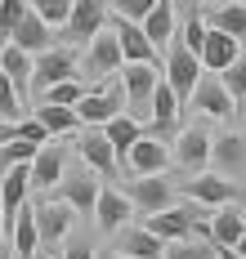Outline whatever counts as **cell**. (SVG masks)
<instances>
[{
    "label": "cell",
    "mask_w": 246,
    "mask_h": 259,
    "mask_svg": "<svg viewBox=\"0 0 246 259\" xmlns=\"http://www.w3.org/2000/svg\"><path fill=\"white\" fill-rule=\"evenodd\" d=\"M206 219L211 214H201L197 206H166L157 214H143V224L139 228H148V233L157 237V241H188V237H201L206 241Z\"/></svg>",
    "instance_id": "1"
},
{
    "label": "cell",
    "mask_w": 246,
    "mask_h": 259,
    "mask_svg": "<svg viewBox=\"0 0 246 259\" xmlns=\"http://www.w3.org/2000/svg\"><path fill=\"white\" fill-rule=\"evenodd\" d=\"M112 9L108 0H72V9H67V23L58 27V45H67V50H85L103 27H108Z\"/></svg>",
    "instance_id": "2"
},
{
    "label": "cell",
    "mask_w": 246,
    "mask_h": 259,
    "mask_svg": "<svg viewBox=\"0 0 246 259\" xmlns=\"http://www.w3.org/2000/svg\"><path fill=\"white\" fill-rule=\"evenodd\" d=\"M58 80H81V72H76V50H67V45H50L45 54L31 58V94L36 99H45V90L58 85Z\"/></svg>",
    "instance_id": "3"
},
{
    "label": "cell",
    "mask_w": 246,
    "mask_h": 259,
    "mask_svg": "<svg viewBox=\"0 0 246 259\" xmlns=\"http://www.w3.org/2000/svg\"><path fill=\"white\" fill-rule=\"evenodd\" d=\"M121 94H126V107L135 112V121H148V107H152V90L161 80V67L157 63H121Z\"/></svg>",
    "instance_id": "4"
},
{
    "label": "cell",
    "mask_w": 246,
    "mask_h": 259,
    "mask_svg": "<svg viewBox=\"0 0 246 259\" xmlns=\"http://www.w3.org/2000/svg\"><path fill=\"white\" fill-rule=\"evenodd\" d=\"M121 192H126V201L135 214H157V210L175 206V183L166 179V175H143V179H130L121 183Z\"/></svg>",
    "instance_id": "5"
},
{
    "label": "cell",
    "mask_w": 246,
    "mask_h": 259,
    "mask_svg": "<svg viewBox=\"0 0 246 259\" xmlns=\"http://www.w3.org/2000/svg\"><path fill=\"white\" fill-rule=\"evenodd\" d=\"M31 219H36V241H40V250H54L58 241L67 237L72 228V210L63 206L58 197H40V201H31Z\"/></svg>",
    "instance_id": "6"
},
{
    "label": "cell",
    "mask_w": 246,
    "mask_h": 259,
    "mask_svg": "<svg viewBox=\"0 0 246 259\" xmlns=\"http://www.w3.org/2000/svg\"><path fill=\"white\" fill-rule=\"evenodd\" d=\"M197 76H201L197 54L184 50L179 40H170V54H166V63H161V80L175 90V99H179V103H188V99H192V85H197Z\"/></svg>",
    "instance_id": "7"
},
{
    "label": "cell",
    "mask_w": 246,
    "mask_h": 259,
    "mask_svg": "<svg viewBox=\"0 0 246 259\" xmlns=\"http://www.w3.org/2000/svg\"><path fill=\"white\" fill-rule=\"evenodd\" d=\"M76 72H81V80H103L121 72V45H116V36L108 27L85 45V63H76Z\"/></svg>",
    "instance_id": "8"
},
{
    "label": "cell",
    "mask_w": 246,
    "mask_h": 259,
    "mask_svg": "<svg viewBox=\"0 0 246 259\" xmlns=\"http://www.w3.org/2000/svg\"><path fill=\"white\" fill-rule=\"evenodd\" d=\"M99 188H103V183H99V179H94V175L81 165V170H63V179H58L54 197H58L67 210H72V214H94Z\"/></svg>",
    "instance_id": "9"
},
{
    "label": "cell",
    "mask_w": 246,
    "mask_h": 259,
    "mask_svg": "<svg viewBox=\"0 0 246 259\" xmlns=\"http://www.w3.org/2000/svg\"><path fill=\"white\" fill-rule=\"evenodd\" d=\"M170 161H175L179 170H188V175H201V170L211 165V134L201 125L179 130V134L170 139Z\"/></svg>",
    "instance_id": "10"
},
{
    "label": "cell",
    "mask_w": 246,
    "mask_h": 259,
    "mask_svg": "<svg viewBox=\"0 0 246 259\" xmlns=\"http://www.w3.org/2000/svg\"><path fill=\"white\" fill-rule=\"evenodd\" d=\"M166 165H170V143L152 139V134H143L135 148L126 152V161H121V175L143 179V175H166Z\"/></svg>",
    "instance_id": "11"
},
{
    "label": "cell",
    "mask_w": 246,
    "mask_h": 259,
    "mask_svg": "<svg viewBox=\"0 0 246 259\" xmlns=\"http://www.w3.org/2000/svg\"><path fill=\"white\" fill-rule=\"evenodd\" d=\"M121 107H126V94H121V80H116L108 90H85L72 112H76L81 125H108L112 116H121Z\"/></svg>",
    "instance_id": "12"
},
{
    "label": "cell",
    "mask_w": 246,
    "mask_h": 259,
    "mask_svg": "<svg viewBox=\"0 0 246 259\" xmlns=\"http://www.w3.org/2000/svg\"><path fill=\"white\" fill-rule=\"evenodd\" d=\"M211 165L224 179H246V134L224 130L219 139H211Z\"/></svg>",
    "instance_id": "13"
},
{
    "label": "cell",
    "mask_w": 246,
    "mask_h": 259,
    "mask_svg": "<svg viewBox=\"0 0 246 259\" xmlns=\"http://www.w3.org/2000/svg\"><path fill=\"white\" fill-rule=\"evenodd\" d=\"M63 170H67V148H58L54 139H50V143H40L36 156L27 161V183L40 188V192H50V188H58Z\"/></svg>",
    "instance_id": "14"
},
{
    "label": "cell",
    "mask_w": 246,
    "mask_h": 259,
    "mask_svg": "<svg viewBox=\"0 0 246 259\" xmlns=\"http://www.w3.org/2000/svg\"><path fill=\"white\" fill-rule=\"evenodd\" d=\"M184 192L192 197V206H237L242 183L224 179V175H192V183H184Z\"/></svg>",
    "instance_id": "15"
},
{
    "label": "cell",
    "mask_w": 246,
    "mask_h": 259,
    "mask_svg": "<svg viewBox=\"0 0 246 259\" xmlns=\"http://www.w3.org/2000/svg\"><path fill=\"white\" fill-rule=\"evenodd\" d=\"M108 31L121 45V63H157L161 67V54L148 45V36L139 31V23H126V18H108Z\"/></svg>",
    "instance_id": "16"
},
{
    "label": "cell",
    "mask_w": 246,
    "mask_h": 259,
    "mask_svg": "<svg viewBox=\"0 0 246 259\" xmlns=\"http://www.w3.org/2000/svg\"><path fill=\"white\" fill-rule=\"evenodd\" d=\"M76 152H81V161L90 170H99L103 179H116V175H121V170H116V152H112V143L103 139L99 125H90L81 139H76Z\"/></svg>",
    "instance_id": "17"
},
{
    "label": "cell",
    "mask_w": 246,
    "mask_h": 259,
    "mask_svg": "<svg viewBox=\"0 0 246 259\" xmlns=\"http://www.w3.org/2000/svg\"><path fill=\"white\" fill-rule=\"evenodd\" d=\"M242 237H246V214L237 206H219L215 214L206 219V241L219 246V250H233Z\"/></svg>",
    "instance_id": "18"
},
{
    "label": "cell",
    "mask_w": 246,
    "mask_h": 259,
    "mask_svg": "<svg viewBox=\"0 0 246 259\" xmlns=\"http://www.w3.org/2000/svg\"><path fill=\"white\" fill-rule=\"evenodd\" d=\"M94 219H99V228H103V233H121V228H126V219H135V210H130L126 192H121L116 183H103V188H99Z\"/></svg>",
    "instance_id": "19"
},
{
    "label": "cell",
    "mask_w": 246,
    "mask_h": 259,
    "mask_svg": "<svg viewBox=\"0 0 246 259\" xmlns=\"http://www.w3.org/2000/svg\"><path fill=\"white\" fill-rule=\"evenodd\" d=\"M197 112H206V116H233L237 107H233V99H228V90L219 85V76L215 72H206V76H197V85H192V99H188Z\"/></svg>",
    "instance_id": "20"
},
{
    "label": "cell",
    "mask_w": 246,
    "mask_h": 259,
    "mask_svg": "<svg viewBox=\"0 0 246 259\" xmlns=\"http://www.w3.org/2000/svg\"><path fill=\"white\" fill-rule=\"evenodd\" d=\"M237 50H242V40H233V36H224L219 27H206V36H201V50H197V63L206 67V72H224L233 58H237Z\"/></svg>",
    "instance_id": "21"
},
{
    "label": "cell",
    "mask_w": 246,
    "mask_h": 259,
    "mask_svg": "<svg viewBox=\"0 0 246 259\" xmlns=\"http://www.w3.org/2000/svg\"><path fill=\"white\" fill-rule=\"evenodd\" d=\"M0 72H5V80L14 85L18 103L27 107V94H31V54H23L18 45H0Z\"/></svg>",
    "instance_id": "22"
},
{
    "label": "cell",
    "mask_w": 246,
    "mask_h": 259,
    "mask_svg": "<svg viewBox=\"0 0 246 259\" xmlns=\"http://www.w3.org/2000/svg\"><path fill=\"white\" fill-rule=\"evenodd\" d=\"M5 237L14 241V259H36L40 255V241H36V219H31V206L23 201L18 214L5 224Z\"/></svg>",
    "instance_id": "23"
},
{
    "label": "cell",
    "mask_w": 246,
    "mask_h": 259,
    "mask_svg": "<svg viewBox=\"0 0 246 259\" xmlns=\"http://www.w3.org/2000/svg\"><path fill=\"white\" fill-rule=\"evenodd\" d=\"M9 45H18L23 54H31V58H36V54H45L50 45H54V27H45V23H40V18L27 9V14H23V23L14 27Z\"/></svg>",
    "instance_id": "24"
},
{
    "label": "cell",
    "mask_w": 246,
    "mask_h": 259,
    "mask_svg": "<svg viewBox=\"0 0 246 259\" xmlns=\"http://www.w3.org/2000/svg\"><path fill=\"white\" fill-rule=\"evenodd\" d=\"M166 250V241H157V237L148 233V228H121L116 233V250L112 255H126V259H161Z\"/></svg>",
    "instance_id": "25"
},
{
    "label": "cell",
    "mask_w": 246,
    "mask_h": 259,
    "mask_svg": "<svg viewBox=\"0 0 246 259\" xmlns=\"http://www.w3.org/2000/svg\"><path fill=\"white\" fill-rule=\"evenodd\" d=\"M139 31L148 36V45H152V50L170 45V40H175V5H170V0H157V5L148 9V18L139 23Z\"/></svg>",
    "instance_id": "26"
},
{
    "label": "cell",
    "mask_w": 246,
    "mask_h": 259,
    "mask_svg": "<svg viewBox=\"0 0 246 259\" xmlns=\"http://www.w3.org/2000/svg\"><path fill=\"white\" fill-rule=\"evenodd\" d=\"M27 165H14V170H5L0 175V219L9 224L14 214H18V206L27 201Z\"/></svg>",
    "instance_id": "27"
},
{
    "label": "cell",
    "mask_w": 246,
    "mask_h": 259,
    "mask_svg": "<svg viewBox=\"0 0 246 259\" xmlns=\"http://www.w3.org/2000/svg\"><path fill=\"white\" fill-rule=\"evenodd\" d=\"M103 130V139L112 143V152H116V170H121V161H126V152L135 148L139 139H143V125H139L135 116H112L108 125H99Z\"/></svg>",
    "instance_id": "28"
},
{
    "label": "cell",
    "mask_w": 246,
    "mask_h": 259,
    "mask_svg": "<svg viewBox=\"0 0 246 259\" xmlns=\"http://www.w3.org/2000/svg\"><path fill=\"white\" fill-rule=\"evenodd\" d=\"M211 27H219L224 36H233V40H246V5H215L211 9Z\"/></svg>",
    "instance_id": "29"
},
{
    "label": "cell",
    "mask_w": 246,
    "mask_h": 259,
    "mask_svg": "<svg viewBox=\"0 0 246 259\" xmlns=\"http://www.w3.org/2000/svg\"><path fill=\"white\" fill-rule=\"evenodd\" d=\"M31 116H36V121L45 125V134H50V139H54V134H72V130L81 125L72 107H54V103H40L36 112H31Z\"/></svg>",
    "instance_id": "30"
},
{
    "label": "cell",
    "mask_w": 246,
    "mask_h": 259,
    "mask_svg": "<svg viewBox=\"0 0 246 259\" xmlns=\"http://www.w3.org/2000/svg\"><path fill=\"white\" fill-rule=\"evenodd\" d=\"M219 85L228 90V99H233V107H246V58L237 54L224 72H219Z\"/></svg>",
    "instance_id": "31"
},
{
    "label": "cell",
    "mask_w": 246,
    "mask_h": 259,
    "mask_svg": "<svg viewBox=\"0 0 246 259\" xmlns=\"http://www.w3.org/2000/svg\"><path fill=\"white\" fill-rule=\"evenodd\" d=\"M85 90H90L85 80H58V85H50V90H45V99H40V103H54V107H76Z\"/></svg>",
    "instance_id": "32"
},
{
    "label": "cell",
    "mask_w": 246,
    "mask_h": 259,
    "mask_svg": "<svg viewBox=\"0 0 246 259\" xmlns=\"http://www.w3.org/2000/svg\"><path fill=\"white\" fill-rule=\"evenodd\" d=\"M201 36H206V23H201V9H184V23H179V45H184V50H201Z\"/></svg>",
    "instance_id": "33"
},
{
    "label": "cell",
    "mask_w": 246,
    "mask_h": 259,
    "mask_svg": "<svg viewBox=\"0 0 246 259\" xmlns=\"http://www.w3.org/2000/svg\"><path fill=\"white\" fill-rule=\"evenodd\" d=\"M27 9H31V14H36L45 27H63V23H67L72 0H27Z\"/></svg>",
    "instance_id": "34"
},
{
    "label": "cell",
    "mask_w": 246,
    "mask_h": 259,
    "mask_svg": "<svg viewBox=\"0 0 246 259\" xmlns=\"http://www.w3.org/2000/svg\"><path fill=\"white\" fill-rule=\"evenodd\" d=\"M31 156H36V143H23V139L0 143V175H5V170H14V165H27Z\"/></svg>",
    "instance_id": "35"
},
{
    "label": "cell",
    "mask_w": 246,
    "mask_h": 259,
    "mask_svg": "<svg viewBox=\"0 0 246 259\" xmlns=\"http://www.w3.org/2000/svg\"><path fill=\"white\" fill-rule=\"evenodd\" d=\"M161 259H215V250H211V241H170L161 250Z\"/></svg>",
    "instance_id": "36"
},
{
    "label": "cell",
    "mask_w": 246,
    "mask_h": 259,
    "mask_svg": "<svg viewBox=\"0 0 246 259\" xmlns=\"http://www.w3.org/2000/svg\"><path fill=\"white\" fill-rule=\"evenodd\" d=\"M23 14H27V0H0V45H9V36L23 23Z\"/></svg>",
    "instance_id": "37"
},
{
    "label": "cell",
    "mask_w": 246,
    "mask_h": 259,
    "mask_svg": "<svg viewBox=\"0 0 246 259\" xmlns=\"http://www.w3.org/2000/svg\"><path fill=\"white\" fill-rule=\"evenodd\" d=\"M152 5H157V0H108L112 18H126V23H143Z\"/></svg>",
    "instance_id": "38"
},
{
    "label": "cell",
    "mask_w": 246,
    "mask_h": 259,
    "mask_svg": "<svg viewBox=\"0 0 246 259\" xmlns=\"http://www.w3.org/2000/svg\"><path fill=\"white\" fill-rule=\"evenodd\" d=\"M23 112H27V107L18 103L14 85H9V80H5V72H0V121H23Z\"/></svg>",
    "instance_id": "39"
},
{
    "label": "cell",
    "mask_w": 246,
    "mask_h": 259,
    "mask_svg": "<svg viewBox=\"0 0 246 259\" xmlns=\"http://www.w3.org/2000/svg\"><path fill=\"white\" fill-rule=\"evenodd\" d=\"M14 139H23V143H50V134H45V125L36 121V116H23V121H14Z\"/></svg>",
    "instance_id": "40"
},
{
    "label": "cell",
    "mask_w": 246,
    "mask_h": 259,
    "mask_svg": "<svg viewBox=\"0 0 246 259\" xmlns=\"http://www.w3.org/2000/svg\"><path fill=\"white\" fill-rule=\"evenodd\" d=\"M63 259H99V255H94V250H90L85 241H72V246L63 250Z\"/></svg>",
    "instance_id": "41"
},
{
    "label": "cell",
    "mask_w": 246,
    "mask_h": 259,
    "mask_svg": "<svg viewBox=\"0 0 246 259\" xmlns=\"http://www.w3.org/2000/svg\"><path fill=\"white\" fill-rule=\"evenodd\" d=\"M233 250H237V255H242V259H246V237H242V241H237V246H233Z\"/></svg>",
    "instance_id": "42"
},
{
    "label": "cell",
    "mask_w": 246,
    "mask_h": 259,
    "mask_svg": "<svg viewBox=\"0 0 246 259\" xmlns=\"http://www.w3.org/2000/svg\"><path fill=\"white\" fill-rule=\"evenodd\" d=\"M0 237H5V219H0Z\"/></svg>",
    "instance_id": "43"
},
{
    "label": "cell",
    "mask_w": 246,
    "mask_h": 259,
    "mask_svg": "<svg viewBox=\"0 0 246 259\" xmlns=\"http://www.w3.org/2000/svg\"><path fill=\"white\" fill-rule=\"evenodd\" d=\"M228 5H246V0H228Z\"/></svg>",
    "instance_id": "44"
},
{
    "label": "cell",
    "mask_w": 246,
    "mask_h": 259,
    "mask_svg": "<svg viewBox=\"0 0 246 259\" xmlns=\"http://www.w3.org/2000/svg\"><path fill=\"white\" fill-rule=\"evenodd\" d=\"M108 259H126V255H108Z\"/></svg>",
    "instance_id": "45"
},
{
    "label": "cell",
    "mask_w": 246,
    "mask_h": 259,
    "mask_svg": "<svg viewBox=\"0 0 246 259\" xmlns=\"http://www.w3.org/2000/svg\"><path fill=\"white\" fill-rule=\"evenodd\" d=\"M9 259H14V255H9Z\"/></svg>",
    "instance_id": "46"
}]
</instances>
